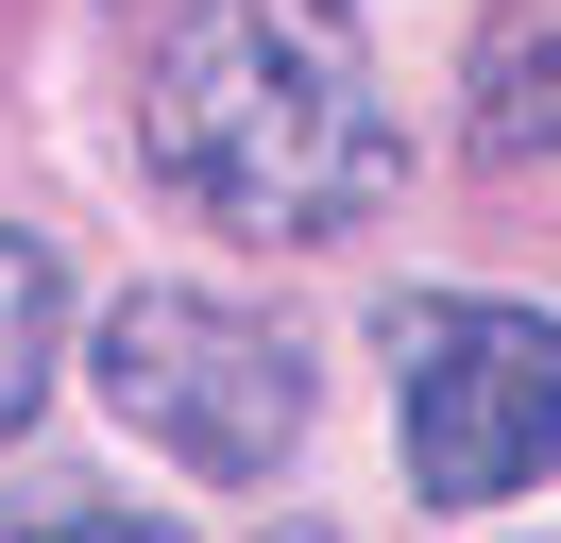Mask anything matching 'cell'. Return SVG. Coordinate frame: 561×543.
I'll return each instance as SVG.
<instances>
[{
  "instance_id": "1",
  "label": "cell",
  "mask_w": 561,
  "mask_h": 543,
  "mask_svg": "<svg viewBox=\"0 0 561 543\" xmlns=\"http://www.w3.org/2000/svg\"><path fill=\"white\" fill-rule=\"evenodd\" d=\"M137 153L239 238H341L391 204L409 136L357 0H171L137 51Z\"/></svg>"
},
{
  "instance_id": "2",
  "label": "cell",
  "mask_w": 561,
  "mask_h": 543,
  "mask_svg": "<svg viewBox=\"0 0 561 543\" xmlns=\"http://www.w3.org/2000/svg\"><path fill=\"white\" fill-rule=\"evenodd\" d=\"M375 339H391V425H409L425 509H511L527 475H561V323L545 305L409 289Z\"/></svg>"
},
{
  "instance_id": "3",
  "label": "cell",
  "mask_w": 561,
  "mask_h": 543,
  "mask_svg": "<svg viewBox=\"0 0 561 543\" xmlns=\"http://www.w3.org/2000/svg\"><path fill=\"white\" fill-rule=\"evenodd\" d=\"M103 407L153 459L255 493V475L307 441V339L255 323V305H221V289H119L103 305Z\"/></svg>"
},
{
  "instance_id": "4",
  "label": "cell",
  "mask_w": 561,
  "mask_h": 543,
  "mask_svg": "<svg viewBox=\"0 0 561 543\" xmlns=\"http://www.w3.org/2000/svg\"><path fill=\"white\" fill-rule=\"evenodd\" d=\"M459 102H477V119H459L477 170H545V153H561V0H493Z\"/></svg>"
},
{
  "instance_id": "5",
  "label": "cell",
  "mask_w": 561,
  "mask_h": 543,
  "mask_svg": "<svg viewBox=\"0 0 561 543\" xmlns=\"http://www.w3.org/2000/svg\"><path fill=\"white\" fill-rule=\"evenodd\" d=\"M51 339H69V272H51L35 238H0V441L35 425V391H51Z\"/></svg>"
}]
</instances>
